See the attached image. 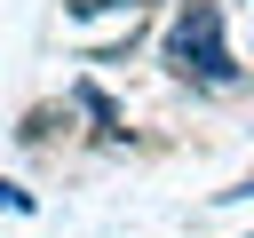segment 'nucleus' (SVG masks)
<instances>
[{
    "label": "nucleus",
    "mask_w": 254,
    "mask_h": 238,
    "mask_svg": "<svg viewBox=\"0 0 254 238\" xmlns=\"http://www.w3.org/2000/svg\"><path fill=\"white\" fill-rule=\"evenodd\" d=\"M167 71L198 79V87H230L238 79V56L222 48V0H183L175 24H167Z\"/></svg>",
    "instance_id": "obj_1"
},
{
    "label": "nucleus",
    "mask_w": 254,
    "mask_h": 238,
    "mask_svg": "<svg viewBox=\"0 0 254 238\" xmlns=\"http://www.w3.org/2000/svg\"><path fill=\"white\" fill-rule=\"evenodd\" d=\"M71 111H87L103 143H119V135H127V127H119V103H111V95H103L95 79H79V87H71Z\"/></svg>",
    "instance_id": "obj_2"
},
{
    "label": "nucleus",
    "mask_w": 254,
    "mask_h": 238,
    "mask_svg": "<svg viewBox=\"0 0 254 238\" xmlns=\"http://www.w3.org/2000/svg\"><path fill=\"white\" fill-rule=\"evenodd\" d=\"M64 119H71V95H64V111H56V103H40V111H24V127H16V135H24L32 151H40V143H56V127H64Z\"/></svg>",
    "instance_id": "obj_3"
},
{
    "label": "nucleus",
    "mask_w": 254,
    "mask_h": 238,
    "mask_svg": "<svg viewBox=\"0 0 254 238\" xmlns=\"http://www.w3.org/2000/svg\"><path fill=\"white\" fill-rule=\"evenodd\" d=\"M103 8H127V0H64V16H79V24H87V16H103Z\"/></svg>",
    "instance_id": "obj_4"
},
{
    "label": "nucleus",
    "mask_w": 254,
    "mask_h": 238,
    "mask_svg": "<svg viewBox=\"0 0 254 238\" xmlns=\"http://www.w3.org/2000/svg\"><path fill=\"white\" fill-rule=\"evenodd\" d=\"M127 8H159V0H127Z\"/></svg>",
    "instance_id": "obj_5"
}]
</instances>
